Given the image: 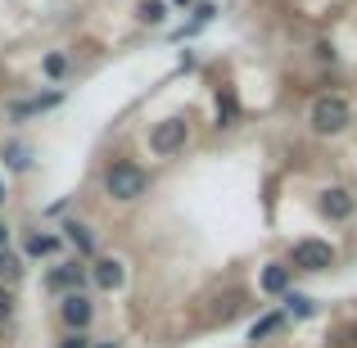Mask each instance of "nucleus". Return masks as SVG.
<instances>
[{
    "label": "nucleus",
    "instance_id": "dca6fc26",
    "mask_svg": "<svg viewBox=\"0 0 357 348\" xmlns=\"http://www.w3.org/2000/svg\"><path fill=\"white\" fill-rule=\"evenodd\" d=\"M5 163L14 167V172H27V167H32V158H27L23 145H5Z\"/></svg>",
    "mask_w": 357,
    "mask_h": 348
},
{
    "label": "nucleus",
    "instance_id": "f3484780",
    "mask_svg": "<svg viewBox=\"0 0 357 348\" xmlns=\"http://www.w3.org/2000/svg\"><path fill=\"white\" fill-rule=\"evenodd\" d=\"M18 271H23V267H18V258L9 249H0V280H14Z\"/></svg>",
    "mask_w": 357,
    "mask_h": 348
},
{
    "label": "nucleus",
    "instance_id": "9d476101",
    "mask_svg": "<svg viewBox=\"0 0 357 348\" xmlns=\"http://www.w3.org/2000/svg\"><path fill=\"white\" fill-rule=\"evenodd\" d=\"M63 240L77 249V258H91V253H96V235H91V227H82V222H68V227H63Z\"/></svg>",
    "mask_w": 357,
    "mask_h": 348
},
{
    "label": "nucleus",
    "instance_id": "2eb2a0df",
    "mask_svg": "<svg viewBox=\"0 0 357 348\" xmlns=\"http://www.w3.org/2000/svg\"><path fill=\"white\" fill-rule=\"evenodd\" d=\"M140 18H145L149 27H158L167 18V5H163V0H145V5H140Z\"/></svg>",
    "mask_w": 357,
    "mask_h": 348
},
{
    "label": "nucleus",
    "instance_id": "7ed1b4c3",
    "mask_svg": "<svg viewBox=\"0 0 357 348\" xmlns=\"http://www.w3.org/2000/svg\"><path fill=\"white\" fill-rule=\"evenodd\" d=\"M185 140H190V122H185V118H163L154 131H149V149H154L158 158L185 149Z\"/></svg>",
    "mask_w": 357,
    "mask_h": 348
},
{
    "label": "nucleus",
    "instance_id": "6e6552de",
    "mask_svg": "<svg viewBox=\"0 0 357 348\" xmlns=\"http://www.w3.org/2000/svg\"><path fill=\"white\" fill-rule=\"evenodd\" d=\"M91 280H96L100 289H122L127 285V262L122 258H96L91 262Z\"/></svg>",
    "mask_w": 357,
    "mask_h": 348
},
{
    "label": "nucleus",
    "instance_id": "5701e85b",
    "mask_svg": "<svg viewBox=\"0 0 357 348\" xmlns=\"http://www.w3.org/2000/svg\"><path fill=\"white\" fill-rule=\"evenodd\" d=\"M5 199H9V190H5V176H0V209H5Z\"/></svg>",
    "mask_w": 357,
    "mask_h": 348
},
{
    "label": "nucleus",
    "instance_id": "412c9836",
    "mask_svg": "<svg viewBox=\"0 0 357 348\" xmlns=\"http://www.w3.org/2000/svg\"><path fill=\"white\" fill-rule=\"evenodd\" d=\"M63 348H91V340H86V335H68V340H63Z\"/></svg>",
    "mask_w": 357,
    "mask_h": 348
},
{
    "label": "nucleus",
    "instance_id": "4be33fe9",
    "mask_svg": "<svg viewBox=\"0 0 357 348\" xmlns=\"http://www.w3.org/2000/svg\"><path fill=\"white\" fill-rule=\"evenodd\" d=\"M0 249H9V227H5V218H0Z\"/></svg>",
    "mask_w": 357,
    "mask_h": 348
},
{
    "label": "nucleus",
    "instance_id": "423d86ee",
    "mask_svg": "<svg viewBox=\"0 0 357 348\" xmlns=\"http://www.w3.org/2000/svg\"><path fill=\"white\" fill-rule=\"evenodd\" d=\"M59 317H63V326H68L73 335H86L91 317H96V303H91L86 294H63V303H59Z\"/></svg>",
    "mask_w": 357,
    "mask_h": 348
},
{
    "label": "nucleus",
    "instance_id": "1a4fd4ad",
    "mask_svg": "<svg viewBox=\"0 0 357 348\" xmlns=\"http://www.w3.org/2000/svg\"><path fill=\"white\" fill-rule=\"evenodd\" d=\"M321 213H326L331 222H344V218L353 213V195L344 190V186H331V190L321 195Z\"/></svg>",
    "mask_w": 357,
    "mask_h": 348
},
{
    "label": "nucleus",
    "instance_id": "f8f14e48",
    "mask_svg": "<svg viewBox=\"0 0 357 348\" xmlns=\"http://www.w3.org/2000/svg\"><path fill=\"white\" fill-rule=\"evenodd\" d=\"M59 253V235H27V258H50Z\"/></svg>",
    "mask_w": 357,
    "mask_h": 348
},
{
    "label": "nucleus",
    "instance_id": "aec40b11",
    "mask_svg": "<svg viewBox=\"0 0 357 348\" xmlns=\"http://www.w3.org/2000/svg\"><path fill=\"white\" fill-rule=\"evenodd\" d=\"M9 317H14V294L0 289V321H9Z\"/></svg>",
    "mask_w": 357,
    "mask_h": 348
},
{
    "label": "nucleus",
    "instance_id": "4468645a",
    "mask_svg": "<svg viewBox=\"0 0 357 348\" xmlns=\"http://www.w3.org/2000/svg\"><path fill=\"white\" fill-rule=\"evenodd\" d=\"M285 312H289V317H312L317 303H312L307 294H285Z\"/></svg>",
    "mask_w": 357,
    "mask_h": 348
},
{
    "label": "nucleus",
    "instance_id": "f03ea898",
    "mask_svg": "<svg viewBox=\"0 0 357 348\" xmlns=\"http://www.w3.org/2000/svg\"><path fill=\"white\" fill-rule=\"evenodd\" d=\"M349 118H353V109H349V100H344V96L312 100V131H317V136H335V131H344V127H349Z\"/></svg>",
    "mask_w": 357,
    "mask_h": 348
},
{
    "label": "nucleus",
    "instance_id": "6ab92c4d",
    "mask_svg": "<svg viewBox=\"0 0 357 348\" xmlns=\"http://www.w3.org/2000/svg\"><path fill=\"white\" fill-rule=\"evenodd\" d=\"M231 118H236V100L222 96V100H218V127H231Z\"/></svg>",
    "mask_w": 357,
    "mask_h": 348
},
{
    "label": "nucleus",
    "instance_id": "0eeeda50",
    "mask_svg": "<svg viewBox=\"0 0 357 348\" xmlns=\"http://www.w3.org/2000/svg\"><path fill=\"white\" fill-rule=\"evenodd\" d=\"M59 105H63V91H41V96L14 100V105H9V118L23 122V118H32V114H50V109H59Z\"/></svg>",
    "mask_w": 357,
    "mask_h": 348
},
{
    "label": "nucleus",
    "instance_id": "39448f33",
    "mask_svg": "<svg viewBox=\"0 0 357 348\" xmlns=\"http://www.w3.org/2000/svg\"><path fill=\"white\" fill-rule=\"evenodd\" d=\"M91 276L86 262H59V267L45 276V289L50 294H82V280Z\"/></svg>",
    "mask_w": 357,
    "mask_h": 348
},
{
    "label": "nucleus",
    "instance_id": "393cba45",
    "mask_svg": "<svg viewBox=\"0 0 357 348\" xmlns=\"http://www.w3.org/2000/svg\"><path fill=\"white\" fill-rule=\"evenodd\" d=\"M172 5H195V0H172Z\"/></svg>",
    "mask_w": 357,
    "mask_h": 348
},
{
    "label": "nucleus",
    "instance_id": "20e7f679",
    "mask_svg": "<svg viewBox=\"0 0 357 348\" xmlns=\"http://www.w3.org/2000/svg\"><path fill=\"white\" fill-rule=\"evenodd\" d=\"M289 262H294L298 271H326L335 262V249L326 240H298L294 253H289Z\"/></svg>",
    "mask_w": 357,
    "mask_h": 348
},
{
    "label": "nucleus",
    "instance_id": "9b49d317",
    "mask_svg": "<svg viewBox=\"0 0 357 348\" xmlns=\"http://www.w3.org/2000/svg\"><path fill=\"white\" fill-rule=\"evenodd\" d=\"M262 289H267V294H285V289H289V267H285V262L262 267Z\"/></svg>",
    "mask_w": 357,
    "mask_h": 348
},
{
    "label": "nucleus",
    "instance_id": "f257e3e1",
    "mask_svg": "<svg viewBox=\"0 0 357 348\" xmlns=\"http://www.w3.org/2000/svg\"><path fill=\"white\" fill-rule=\"evenodd\" d=\"M105 190H109V199H118V204H136L140 195L149 190V172L140 163H131V158H114V163L105 167Z\"/></svg>",
    "mask_w": 357,
    "mask_h": 348
},
{
    "label": "nucleus",
    "instance_id": "a211bd4d",
    "mask_svg": "<svg viewBox=\"0 0 357 348\" xmlns=\"http://www.w3.org/2000/svg\"><path fill=\"white\" fill-rule=\"evenodd\" d=\"M45 77H63V73H68V59H63V54H45Z\"/></svg>",
    "mask_w": 357,
    "mask_h": 348
},
{
    "label": "nucleus",
    "instance_id": "ddd939ff",
    "mask_svg": "<svg viewBox=\"0 0 357 348\" xmlns=\"http://www.w3.org/2000/svg\"><path fill=\"white\" fill-rule=\"evenodd\" d=\"M280 326H285V317L280 312H267V317H258V321H253V331H249V340L258 344V340H267V335H276Z\"/></svg>",
    "mask_w": 357,
    "mask_h": 348
},
{
    "label": "nucleus",
    "instance_id": "b1692460",
    "mask_svg": "<svg viewBox=\"0 0 357 348\" xmlns=\"http://www.w3.org/2000/svg\"><path fill=\"white\" fill-rule=\"evenodd\" d=\"M91 348H118V344H114V340H109V344H91Z\"/></svg>",
    "mask_w": 357,
    "mask_h": 348
}]
</instances>
